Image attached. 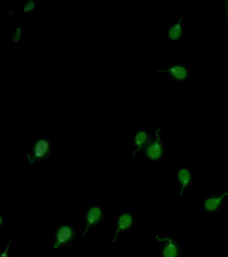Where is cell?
Segmentation results:
<instances>
[{"instance_id":"6da1fadb","label":"cell","mask_w":228,"mask_h":257,"mask_svg":"<svg viewBox=\"0 0 228 257\" xmlns=\"http://www.w3.org/2000/svg\"><path fill=\"white\" fill-rule=\"evenodd\" d=\"M53 152V144L49 139L41 138L32 144L29 154H25L30 164H34L48 160Z\"/></svg>"},{"instance_id":"7a4b0ae2","label":"cell","mask_w":228,"mask_h":257,"mask_svg":"<svg viewBox=\"0 0 228 257\" xmlns=\"http://www.w3.org/2000/svg\"><path fill=\"white\" fill-rule=\"evenodd\" d=\"M77 237V229L73 224L65 223L59 225L54 234L53 249L69 246L75 242Z\"/></svg>"},{"instance_id":"3957f363","label":"cell","mask_w":228,"mask_h":257,"mask_svg":"<svg viewBox=\"0 0 228 257\" xmlns=\"http://www.w3.org/2000/svg\"><path fill=\"white\" fill-rule=\"evenodd\" d=\"M161 131V128H158L155 130L149 144L141 153L150 162H158L161 160L165 155V148L160 134Z\"/></svg>"},{"instance_id":"277c9868","label":"cell","mask_w":228,"mask_h":257,"mask_svg":"<svg viewBox=\"0 0 228 257\" xmlns=\"http://www.w3.org/2000/svg\"><path fill=\"white\" fill-rule=\"evenodd\" d=\"M106 215L103 207L98 204L89 206L85 214V228L83 232V238H85L91 228H95L103 224L105 220Z\"/></svg>"},{"instance_id":"5b68a950","label":"cell","mask_w":228,"mask_h":257,"mask_svg":"<svg viewBox=\"0 0 228 257\" xmlns=\"http://www.w3.org/2000/svg\"><path fill=\"white\" fill-rule=\"evenodd\" d=\"M159 242L160 254L161 257H181L182 248L181 244L175 238L171 236H156Z\"/></svg>"},{"instance_id":"8992f818","label":"cell","mask_w":228,"mask_h":257,"mask_svg":"<svg viewBox=\"0 0 228 257\" xmlns=\"http://www.w3.org/2000/svg\"><path fill=\"white\" fill-rule=\"evenodd\" d=\"M135 226V218L133 214L129 212H122L116 219L115 233L111 244H115L120 234L129 232L133 230Z\"/></svg>"},{"instance_id":"52a82bcc","label":"cell","mask_w":228,"mask_h":257,"mask_svg":"<svg viewBox=\"0 0 228 257\" xmlns=\"http://www.w3.org/2000/svg\"><path fill=\"white\" fill-rule=\"evenodd\" d=\"M228 198V190L207 196L203 201V207L206 212L215 213L221 210L225 199Z\"/></svg>"},{"instance_id":"ba28073f","label":"cell","mask_w":228,"mask_h":257,"mask_svg":"<svg viewBox=\"0 0 228 257\" xmlns=\"http://www.w3.org/2000/svg\"><path fill=\"white\" fill-rule=\"evenodd\" d=\"M192 172L186 167H181L176 172V180L179 187V196L182 197L187 189L191 188L193 182Z\"/></svg>"},{"instance_id":"9c48e42d","label":"cell","mask_w":228,"mask_h":257,"mask_svg":"<svg viewBox=\"0 0 228 257\" xmlns=\"http://www.w3.org/2000/svg\"><path fill=\"white\" fill-rule=\"evenodd\" d=\"M159 72L166 73L177 81H185L189 76V70L181 64H173L167 68L159 70Z\"/></svg>"},{"instance_id":"30bf717a","label":"cell","mask_w":228,"mask_h":257,"mask_svg":"<svg viewBox=\"0 0 228 257\" xmlns=\"http://www.w3.org/2000/svg\"><path fill=\"white\" fill-rule=\"evenodd\" d=\"M152 136L145 130H142L137 132L133 138L134 149L133 152V158H135L139 153L143 152L146 147L151 140Z\"/></svg>"},{"instance_id":"8fae6325","label":"cell","mask_w":228,"mask_h":257,"mask_svg":"<svg viewBox=\"0 0 228 257\" xmlns=\"http://www.w3.org/2000/svg\"><path fill=\"white\" fill-rule=\"evenodd\" d=\"M185 18V14H182L177 21L174 23L173 25L170 26L167 31V36L170 40H173V41H177L181 38L182 35H183V24Z\"/></svg>"},{"instance_id":"7c38bea8","label":"cell","mask_w":228,"mask_h":257,"mask_svg":"<svg viewBox=\"0 0 228 257\" xmlns=\"http://www.w3.org/2000/svg\"><path fill=\"white\" fill-rule=\"evenodd\" d=\"M12 241H13V238H11V240H9V242H8L7 246H6V248L4 249L3 252H2L0 257H11L10 249H11Z\"/></svg>"},{"instance_id":"4fadbf2b","label":"cell","mask_w":228,"mask_h":257,"mask_svg":"<svg viewBox=\"0 0 228 257\" xmlns=\"http://www.w3.org/2000/svg\"><path fill=\"white\" fill-rule=\"evenodd\" d=\"M4 223H5V218L3 214H0V227L3 226Z\"/></svg>"},{"instance_id":"5bb4252c","label":"cell","mask_w":228,"mask_h":257,"mask_svg":"<svg viewBox=\"0 0 228 257\" xmlns=\"http://www.w3.org/2000/svg\"><path fill=\"white\" fill-rule=\"evenodd\" d=\"M225 12H226V16H227V22H228V0L227 2H226V3H225Z\"/></svg>"}]
</instances>
